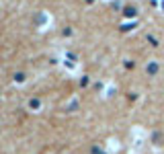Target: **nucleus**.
<instances>
[{
  "instance_id": "obj_2",
  "label": "nucleus",
  "mask_w": 164,
  "mask_h": 154,
  "mask_svg": "<svg viewBox=\"0 0 164 154\" xmlns=\"http://www.w3.org/2000/svg\"><path fill=\"white\" fill-rule=\"evenodd\" d=\"M136 14H137L136 8H127V10H125V17H136Z\"/></svg>"
},
{
  "instance_id": "obj_4",
  "label": "nucleus",
  "mask_w": 164,
  "mask_h": 154,
  "mask_svg": "<svg viewBox=\"0 0 164 154\" xmlns=\"http://www.w3.org/2000/svg\"><path fill=\"white\" fill-rule=\"evenodd\" d=\"M162 10H164V2H162Z\"/></svg>"
},
{
  "instance_id": "obj_3",
  "label": "nucleus",
  "mask_w": 164,
  "mask_h": 154,
  "mask_svg": "<svg viewBox=\"0 0 164 154\" xmlns=\"http://www.w3.org/2000/svg\"><path fill=\"white\" fill-rule=\"evenodd\" d=\"M148 41H150V43H152V45H154V47H156V45H158V41H156V39H154V37H152V35H150V37H148Z\"/></svg>"
},
{
  "instance_id": "obj_1",
  "label": "nucleus",
  "mask_w": 164,
  "mask_h": 154,
  "mask_svg": "<svg viewBox=\"0 0 164 154\" xmlns=\"http://www.w3.org/2000/svg\"><path fill=\"white\" fill-rule=\"evenodd\" d=\"M158 70H160L158 62H152V64H148V74H158Z\"/></svg>"
}]
</instances>
